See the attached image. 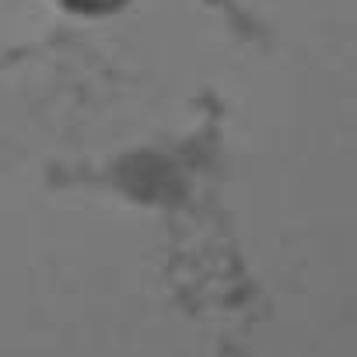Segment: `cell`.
Masks as SVG:
<instances>
[{"label": "cell", "instance_id": "6da1fadb", "mask_svg": "<svg viewBox=\"0 0 357 357\" xmlns=\"http://www.w3.org/2000/svg\"><path fill=\"white\" fill-rule=\"evenodd\" d=\"M67 4L77 11H105V8H116L119 0H67Z\"/></svg>", "mask_w": 357, "mask_h": 357}]
</instances>
